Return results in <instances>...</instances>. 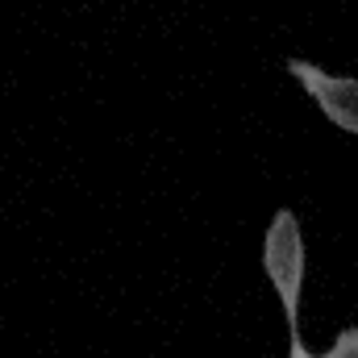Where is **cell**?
<instances>
[{
  "instance_id": "1",
  "label": "cell",
  "mask_w": 358,
  "mask_h": 358,
  "mask_svg": "<svg viewBox=\"0 0 358 358\" xmlns=\"http://www.w3.org/2000/svg\"><path fill=\"white\" fill-rule=\"evenodd\" d=\"M263 275L271 292L279 296V308L287 317V329H300V300H304V275H308V250L304 229L292 208H279L263 234Z\"/></svg>"
},
{
  "instance_id": "2",
  "label": "cell",
  "mask_w": 358,
  "mask_h": 358,
  "mask_svg": "<svg viewBox=\"0 0 358 358\" xmlns=\"http://www.w3.org/2000/svg\"><path fill=\"white\" fill-rule=\"evenodd\" d=\"M287 76L313 96V104L334 121L338 129L358 134V80L355 76H334L308 59H287Z\"/></svg>"
},
{
  "instance_id": "3",
  "label": "cell",
  "mask_w": 358,
  "mask_h": 358,
  "mask_svg": "<svg viewBox=\"0 0 358 358\" xmlns=\"http://www.w3.org/2000/svg\"><path fill=\"white\" fill-rule=\"evenodd\" d=\"M317 358H358V325L342 329V334L334 338V346H329L325 355H317Z\"/></svg>"
},
{
  "instance_id": "4",
  "label": "cell",
  "mask_w": 358,
  "mask_h": 358,
  "mask_svg": "<svg viewBox=\"0 0 358 358\" xmlns=\"http://www.w3.org/2000/svg\"><path fill=\"white\" fill-rule=\"evenodd\" d=\"M287 358H317L308 346H304V338H300V329H292V338H287Z\"/></svg>"
}]
</instances>
